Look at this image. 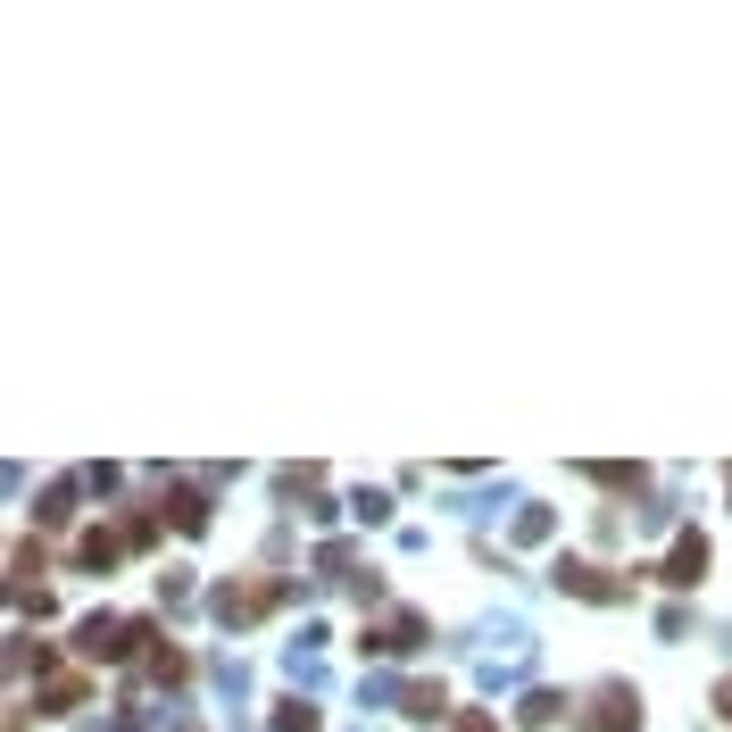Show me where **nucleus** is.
I'll use <instances>...</instances> for the list:
<instances>
[{"label": "nucleus", "mask_w": 732, "mask_h": 732, "mask_svg": "<svg viewBox=\"0 0 732 732\" xmlns=\"http://www.w3.org/2000/svg\"><path fill=\"white\" fill-rule=\"evenodd\" d=\"M708 574V542H674V566H666V583H700Z\"/></svg>", "instance_id": "nucleus-1"}]
</instances>
